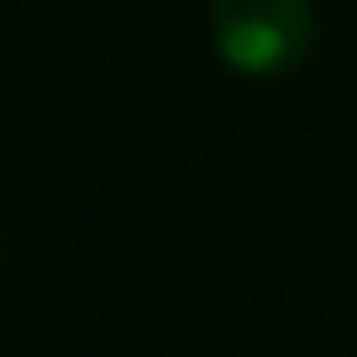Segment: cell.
Instances as JSON below:
<instances>
[{
	"label": "cell",
	"mask_w": 357,
	"mask_h": 357,
	"mask_svg": "<svg viewBox=\"0 0 357 357\" xmlns=\"http://www.w3.org/2000/svg\"><path fill=\"white\" fill-rule=\"evenodd\" d=\"M211 43L226 68L273 79L315 47V11L310 0H211Z\"/></svg>",
	"instance_id": "obj_1"
}]
</instances>
